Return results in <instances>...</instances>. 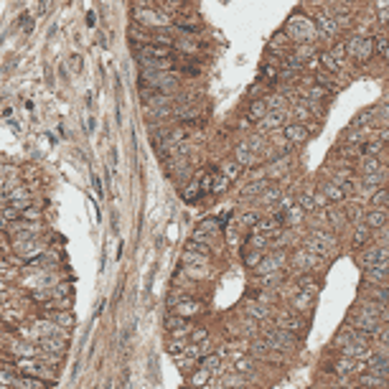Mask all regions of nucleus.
Instances as JSON below:
<instances>
[{"label": "nucleus", "instance_id": "obj_29", "mask_svg": "<svg viewBox=\"0 0 389 389\" xmlns=\"http://www.w3.org/2000/svg\"><path fill=\"white\" fill-rule=\"evenodd\" d=\"M282 282V272H275V275H262L257 277V285L262 290H270V288H277Z\"/></svg>", "mask_w": 389, "mask_h": 389}, {"label": "nucleus", "instance_id": "obj_19", "mask_svg": "<svg viewBox=\"0 0 389 389\" xmlns=\"http://www.w3.org/2000/svg\"><path fill=\"white\" fill-rule=\"evenodd\" d=\"M316 26H318L321 36H336V31H338V23L328 13H316Z\"/></svg>", "mask_w": 389, "mask_h": 389}, {"label": "nucleus", "instance_id": "obj_42", "mask_svg": "<svg viewBox=\"0 0 389 389\" xmlns=\"http://www.w3.org/2000/svg\"><path fill=\"white\" fill-rule=\"evenodd\" d=\"M325 97H328V89L321 87V84H318V87H311V92H308V99H311V102H316V99H325Z\"/></svg>", "mask_w": 389, "mask_h": 389}, {"label": "nucleus", "instance_id": "obj_47", "mask_svg": "<svg viewBox=\"0 0 389 389\" xmlns=\"http://www.w3.org/2000/svg\"><path fill=\"white\" fill-rule=\"evenodd\" d=\"M343 54H346V44H336V46H333V51H331V56H333L336 62H341V59H343Z\"/></svg>", "mask_w": 389, "mask_h": 389}, {"label": "nucleus", "instance_id": "obj_50", "mask_svg": "<svg viewBox=\"0 0 389 389\" xmlns=\"http://www.w3.org/2000/svg\"><path fill=\"white\" fill-rule=\"evenodd\" d=\"M168 351H186V341H168Z\"/></svg>", "mask_w": 389, "mask_h": 389}, {"label": "nucleus", "instance_id": "obj_52", "mask_svg": "<svg viewBox=\"0 0 389 389\" xmlns=\"http://www.w3.org/2000/svg\"><path fill=\"white\" fill-rule=\"evenodd\" d=\"M379 23H384V26H389V8H384V10L379 13Z\"/></svg>", "mask_w": 389, "mask_h": 389}, {"label": "nucleus", "instance_id": "obj_57", "mask_svg": "<svg viewBox=\"0 0 389 389\" xmlns=\"http://www.w3.org/2000/svg\"><path fill=\"white\" fill-rule=\"evenodd\" d=\"M382 56H384V59H387V62H389V49H387V51H384V54H382Z\"/></svg>", "mask_w": 389, "mask_h": 389}, {"label": "nucleus", "instance_id": "obj_38", "mask_svg": "<svg viewBox=\"0 0 389 389\" xmlns=\"http://www.w3.org/2000/svg\"><path fill=\"white\" fill-rule=\"evenodd\" d=\"M189 336H191V343H201V341L209 338V331H206L203 325H194V331H191Z\"/></svg>", "mask_w": 389, "mask_h": 389}, {"label": "nucleus", "instance_id": "obj_28", "mask_svg": "<svg viewBox=\"0 0 389 389\" xmlns=\"http://www.w3.org/2000/svg\"><path fill=\"white\" fill-rule=\"evenodd\" d=\"M267 115H270V112H267V102H264V99H257V102L250 105V120L257 122V120H264Z\"/></svg>", "mask_w": 389, "mask_h": 389}, {"label": "nucleus", "instance_id": "obj_58", "mask_svg": "<svg viewBox=\"0 0 389 389\" xmlns=\"http://www.w3.org/2000/svg\"><path fill=\"white\" fill-rule=\"evenodd\" d=\"M328 389H343V387H341V384H338V387H328Z\"/></svg>", "mask_w": 389, "mask_h": 389}, {"label": "nucleus", "instance_id": "obj_51", "mask_svg": "<svg viewBox=\"0 0 389 389\" xmlns=\"http://www.w3.org/2000/svg\"><path fill=\"white\" fill-rule=\"evenodd\" d=\"M92 186H94L97 196H102V183H99V178H97V176H92Z\"/></svg>", "mask_w": 389, "mask_h": 389}, {"label": "nucleus", "instance_id": "obj_33", "mask_svg": "<svg viewBox=\"0 0 389 389\" xmlns=\"http://www.w3.org/2000/svg\"><path fill=\"white\" fill-rule=\"evenodd\" d=\"M374 49H377V46H374V41H369V38H366V41L361 44V49H359V56H356V59H359V62H369V59H372V54H374Z\"/></svg>", "mask_w": 389, "mask_h": 389}, {"label": "nucleus", "instance_id": "obj_3", "mask_svg": "<svg viewBox=\"0 0 389 389\" xmlns=\"http://www.w3.org/2000/svg\"><path fill=\"white\" fill-rule=\"evenodd\" d=\"M349 325H354V328H359L361 333H366V336H374L377 331H379V325L382 321L377 318V316H372V313H366V311H361L359 305L349 313Z\"/></svg>", "mask_w": 389, "mask_h": 389}, {"label": "nucleus", "instance_id": "obj_60", "mask_svg": "<svg viewBox=\"0 0 389 389\" xmlns=\"http://www.w3.org/2000/svg\"><path fill=\"white\" fill-rule=\"evenodd\" d=\"M384 3H387V5H389V0H384Z\"/></svg>", "mask_w": 389, "mask_h": 389}, {"label": "nucleus", "instance_id": "obj_7", "mask_svg": "<svg viewBox=\"0 0 389 389\" xmlns=\"http://www.w3.org/2000/svg\"><path fill=\"white\" fill-rule=\"evenodd\" d=\"M316 295H318V288H303V290H298V293L290 298L293 311H298V313H313V308H316Z\"/></svg>", "mask_w": 389, "mask_h": 389}, {"label": "nucleus", "instance_id": "obj_9", "mask_svg": "<svg viewBox=\"0 0 389 389\" xmlns=\"http://www.w3.org/2000/svg\"><path fill=\"white\" fill-rule=\"evenodd\" d=\"M285 267V255H282V250H277V252H270V255H264L262 262L257 264V270H255V275L262 277V275H275V272H280Z\"/></svg>", "mask_w": 389, "mask_h": 389}, {"label": "nucleus", "instance_id": "obj_14", "mask_svg": "<svg viewBox=\"0 0 389 389\" xmlns=\"http://www.w3.org/2000/svg\"><path fill=\"white\" fill-rule=\"evenodd\" d=\"M288 28H290V31H300V33L295 36L298 41H311V38H313V26H311L303 15H295V18L290 21V26H288Z\"/></svg>", "mask_w": 389, "mask_h": 389}, {"label": "nucleus", "instance_id": "obj_54", "mask_svg": "<svg viewBox=\"0 0 389 389\" xmlns=\"http://www.w3.org/2000/svg\"><path fill=\"white\" fill-rule=\"evenodd\" d=\"M87 23H89V26H94V23H97V15H94V13H89V15H87Z\"/></svg>", "mask_w": 389, "mask_h": 389}, {"label": "nucleus", "instance_id": "obj_37", "mask_svg": "<svg viewBox=\"0 0 389 389\" xmlns=\"http://www.w3.org/2000/svg\"><path fill=\"white\" fill-rule=\"evenodd\" d=\"M321 62H323V64H325V69H328L331 74H338V71H341V62H336V59L331 56V51L321 56Z\"/></svg>", "mask_w": 389, "mask_h": 389}, {"label": "nucleus", "instance_id": "obj_26", "mask_svg": "<svg viewBox=\"0 0 389 389\" xmlns=\"http://www.w3.org/2000/svg\"><path fill=\"white\" fill-rule=\"evenodd\" d=\"M237 163L244 168V166H252L255 163V155H252V148L247 142H239L237 145Z\"/></svg>", "mask_w": 389, "mask_h": 389}, {"label": "nucleus", "instance_id": "obj_32", "mask_svg": "<svg viewBox=\"0 0 389 389\" xmlns=\"http://www.w3.org/2000/svg\"><path fill=\"white\" fill-rule=\"evenodd\" d=\"M186 252H191V255H203V257H209V255H211V247H209V244H203V242H196V239H191V242L186 244Z\"/></svg>", "mask_w": 389, "mask_h": 389}, {"label": "nucleus", "instance_id": "obj_61", "mask_svg": "<svg viewBox=\"0 0 389 389\" xmlns=\"http://www.w3.org/2000/svg\"><path fill=\"white\" fill-rule=\"evenodd\" d=\"M361 389H364V387H361Z\"/></svg>", "mask_w": 389, "mask_h": 389}, {"label": "nucleus", "instance_id": "obj_1", "mask_svg": "<svg viewBox=\"0 0 389 389\" xmlns=\"http://www.w3.org/2000/svg\"><path fill=\"white\" fill-rule=\"evenodd\" d=\"M333 346H338V349L343 351V356H351V359L369 356V336L361 333L359 328H354V325H349V323L336 333Z\"/></svg>", "mask_w": 389, "mask_h": 389}, {"label": "nucleus", "instance_id": "obj_18", "mask_svg": "<svg viewBox=\"0 0 389 389\" xmlns=\"http://www.w3.org/2000/svg\"><path fill=\"white\" fill-rule=\"evenodd\" d=\"M219 229H221V224H219L216 219H203V221L194 229V239L196 242H203V239H206V234H216Z\"/></svg>", "mask_w": 389, "mask_h": 389}, {"label": "nucleus", "instance_id": "obj_48", "mask_svg": "<svg viewBox=\"0 0 389 389\" xmlns=\"http://www.w3.org/2000/svg\"><path fill=\"white\" fill-rule=\"evenodd\" d=\"M252 369V359H239L237 356V372H250Z\"/></svg>", "mask_w": 389, "mask_h": 389}, {"label": "nucleus", "instance_id": "obj_10", "mask_svg": "<svg viewBox=\"0 0 389 389\" xmlns=\"http://www.w3.org/2000/svg\"><path fill=\"white\" fill-rule=\"evenodd\" d=\"M331 369H333V374H338V379L341 377H349V374H354V372H359L361 369V364L356 361V359H351V356H336L333 359V364H331Z\"/></svg>", "mask_w": 389, "mask_h": 389}, {"label": "nucleus", "instance_id": "obj_16", "mask_svg": "<svg viewBox=\"0 0 389 389\" xmlns=\"http://www.w3.org/2000/svg\"><path fill=\"white\" fill-rule=\"evenodd\" d=\"M137 21L145 23V26H160V28L171 23V18L163 15V13H158V10H140V13H137Z\"/></svg>", "mask_w": 389, "mask_h": 389}, {"label": "nucleus", "instance_id": "obj_12", "mask_svg": "<svg viewBox=\"0 0 389 389\" xmlns=\"http://www.w3.org/2000/svg\"><path fill=\"white\" fill-rule=\"evenodd\" d=\"M252 354H255L257 359H262V361H270V364H280V361H282V354L275 351V349H270L262 338L252 343Z\"/></svg>", "mask_w": 389, "mask_h": 389}, {"label": "nucleus", "instance_id": "obj_49", "mask_svg": "<svg viewBox=\"0 0 389 389\" xmlns=\"http://www.w3.org/2000/svg\"><path fill=\"white\" fill-rule=\"evenodd\" d=\"M262 76H264V79H267V81H272V79H277V69H275V66H264V69H262Z\"/></svg>", "mask_w": 389, "mask_h": 389}, {"label": "nucleus", "instance_id": "obj_43", "mask_svg": "<svg viewBox=\"0 0 389 389\" xmlns=\"http://www.w3.org/2000/svg\"><path fill=\"white\" fill-rule=\"evenodd\" d=\"M300 219H303V209L295 206V209L288 211V219H285V221H288V224H300Z\"/></svg>", "mask_w": 389, "mask_h": 389}, {"label": "nucleus", "instance_id": "obj_25", "mask_svg": "<svg viewBox=\"0 0 389 389\" xmlns=\"http://www.w3.org/2000/svg\"><path fill=\"white\" fill-rule=\"evenodd\" d=\"M321 191H323V196H325V198H328V201H333V203H336V201L341 203V201L346 198V194H343V189H341V186H336L333 181H328V183H323V189H321Z\"/></svg>", "mask_w": 389, "mask_h": 389}, {"label": "nucleus", "instance_id": "obj_46", "mask_svg": "<svg viewBox=\"0 0 389 389\" xmlns=\"http://www.w3.org/2000/svg\"><path fill=\"white\" fill-rule=\"evenodd\" d=\"M374 46H377V51H379V54H384V51L389 49V38H387V36H379V38H374Z\"/></svg>", "mask_w": 389, "mask_h": 389}, {"label": "nucleus", "instance_id": "obj_13", "mask_svg": "<svg viewBox=\"0 0 389 389\" xmlns=\"http://www.w3.org/2000/svg\"><path fill=\"white\" fill-rule=\"evenodd\" d=\"M356 382H359V387H364V389H389V379H387V377H379V374H374V372L361 374Z\"/></svg>", "mask_w": 389, "mask_h": 389}, {"label": "nucleus", "instance_id": "obj_27", "mask_svg": "<svg viewBox=\"0 0 389 389\" xmlns=\"http://www.w3.org/2000/svg\"><path fill=\"white\" fill-rule=\"evenodd\" d=\"M13 382H15L18 389H49L44 384V379H33V377H18V379H13Z\"/></svg>", "mask_w": 389, "mask_h": 389}, {"label": "nucleus", "instance_id": "obj_17", "mask_svg": "<svg viewBox=\"0 0 389 389\" xmlns=\"http://www.w3.org/2000/svg\"><path fill=\"white\" fill-rule=\"evenodd\" d=\"M364 224H366L369 229H384V227L389 224V214L384 211V209H372V211L366 214Z\"/></svg>", "mask_w": 389, "mask_h": 389}, {"label": "nucleus", "instance_id": "obj_44", "mask_svg": "<svg viewBox=\"0 0 389 389\" xmlns=\"http://www.w3.org/2000/svg\"><path fill=\"white\" fill-rule=\"evenodd\" d=\"M361 44H364V38H359V36H356V38H351V41L346 44V51H349V54H354V56H359Z\"/></svg>", "mask_w": 389, "mask_h": 389}, {"label": "nucleus", "instance_id": "obj_8", "mask_svg": "<svg viewBox=\"0 0 389 389\" xmlns=\"http://www.w3.org/2000/svg\"><path fill=\"white\" fill-rule=\"evenodd\" d=\"M275 325H277V328H285V331H290V333H300V331H305V318H303V313H298V311H282V313L275 316Z\"/></svg>", "mask_w": 389, "mask_h": 389}, {"label": "nucleus", "instance_id": "obj_2", "mask_svg": "<svg viewBox=\"0 0 389 389\" xmlns=\"http://www.w3.org/2000/svg\"><path fill=\"white\" fill-rule=\"evenodd\" d=\"M262 341H264L270 349L280 351V354H288V351H293V349L298 346L295 333H290V331H285V328H277V325L264 328V338H262Z\"/></svg>", "mask_w": 389, "mask_h": 389}, {"label": "nucleus", "instance_id": "obj_53", "mask_svg": "<svg viewBox=\"0 0 389 389\" xmlns=\"http://www.w3.org/2000/svg\"><path fill=\"white\" fill-rule=\"evenodd\" d=\"M71 66H74V71H79V66H81V59H79V56H71Z\"/></svg>", "mask_w": 389, "mask_h": 389}, {"label": "nucleus", "instance_id": "obj_35", "mask_svg": "<svg viewBox=\"0 0 389 389\" xmlns=\"http://www.w3.org/2000/svg\"><path fill=\"white\" fill-rule=\"evenodd\" d=\"M209 377H211V372H206L203 366H198V372H194V377H191V384L194 387H203L209 382Z\"/></svg>", "mask_w": 389, "mask_h": 389}, {"label": "nucleus", "instance_id": "obj_11", "mask_svg": "<svg viewBox=\"0 0 389 389\" xmlns=\"http://www.w3.org/2000/svg\"><path fill=\"white\" fill-rule=\"evenodd\" d=\"M313 237L318 239V244H321V250H323V257L325 259H333L336 257V252H338V239L333 237V232H313Z\"/></svg>", "mask_w": 389, "mask_h": 389}, {"label": "nucleus", "instance_id": "obj_40", "mask_svg": "<svg viewBox=\"0 0 389 389\" xmlns=\"http://www.w3.org/2000/svg\"><path fill=\"white\" fill-rule=\"evenodd\" d=\"M361 171H364V176H366V173H382L384 168L379 166V160H377V158H369V160L361 166Z\"/></svg>", "mask_w": 389, "mask_h": 389}, {"label": "nucleus", "instance_id": "obj_56", "mask_svg": "<svg viewBox=\"0 0 389 389\" xmlns=\"http://www.w3.org/2000/svg\"><path fill=\"white\" fill-rule=\"evenodd\" d=\"M384 206H389V189H387V196H384Z\"/></svg>", "mask_w": 389, "mask_h": 389}, {"label": "nucleus", "instance_id": "obj_59", "mask_svg": "<svg viewBox=\"0 0 389 389\" xmlns=\"http://www.w3.org/2000/svg\"><path fill=\"white\" fill-rule=\"evenodd\" d=\"M171 3H181V0H171Z\"/></svg>", "mask_w": 389, "mask_h": 389}, {"label": "nucleus", "instance_id": "obj_4", "mask_svg": "<svg viewBox=\"0 0 389 389\" xmlns=\"http://www.w3.org/2000/svg\"><path fill=\"white\" fill-rule=\"evenodd\" d=\"M18 369L23 372V377H33V379H44V382H51L56 379V369L44 364V361H28V359H21L18 361Z\"/></svg>", "mask_w": 389, "mask_h": 389}, {"label": "nucleus", "instance_id": "obj_36", "mask_svg": "<svg viewBox=\"0 0 389 389\" xmlns=\"http://www.w3.org/2000/svg\"><path fill=\"white\" fill-rule=\"evenodd\" d=\"M282 120H285V115H282V112H270V115L262 120V125H264V128H277Z\"/></svg>", "mask_w": 389, "mask_h": 389}, {"label": "nucleus", "instance_id": "obj_20", "mask_svg": "<svg viewBox=\"0 0 389 389\" xmlns=\"http://www.w3.org/2000/svg\"><path fill=\"white\" fill-rule=\"evenodd\" d=\"M38 346H41V351H46V354H54V356H62L66 351V341L64 338H41L38 341Z\"/></svg>", "mask_w": 389, "mask_h": 389}, {"label": "nucleus", "instance_id": "obj_41", "mask_svg": "<svg viewBox=\"0 0 389 389\" xmlns=\"http://www.w3.org/2000/svg\"><path fill=\"white\" fill-rule=\"evenodd\" d=\"M239 173H242V166H239L237 160H232V163H227V166H224V176H227L229 181H232V178H237Z\"/></svg>", "mask_w": 389, "mask_h": 389}, {"label": "nucleus", "instance_id": "obj_6", "mask_svg": "<svg viewBox=\"0 0 389 389\" xmlns=\"http://www.w3.org/2000/svg\"><path fill=\"white\" fill-rule=\"evenodd\" d=\"M171 305H173V311H176V316H181V318H191L196 313H201L203 311V305L191 298V295H181V293H176L173 298H171Z\"/></svg>", "mask_w": 389, "mask_h": 389}, {"label": "nucleus", "instance_id": "obj_55", "mask_svg": "<svg viewBox=\"0 0 389 389\" xmlns=\"http://www.w3.org/2000/svg\"><path fill=\"white\" fill-rule=\"evenodd\" d=\"M379 135H382V140H389V128H387V130H382Z\"/></svg>", "mask_w": 389, "mask_h": 389}, {"label": "nucleus", "instance_id": "obj_5", "mask_svg": "<svg viewBox=\"0 0 389 389\" xmlns=\"http://www.w3.org/2000/svg\"><path fill=\"white\" fill-rule=\"evenodd\" d=\"M356 262L364 267V270H372V267H379V264H387L389 262V250L387 247H382V244H372V247H366Z\"/></svg>", "mask_w": 389, "mask_h": 389}, {"label": "nucleus", "instance_id": "obj_31", "mask_svg": "<svg viewBox=\"0 0 389 389\" xmlns=\"http://www.w3.org/2000/svg\"><path fill=\"white\" fill-rule=\"evenodd\" d=\"M201 366H203L206 372H211V374H214V372L221 366V356H219V354H209V356H203V359H201Z\"/></svg>", "mask_w": 389, "mask_h": 389}, {"label": "nucleus", "instance_id": "obj_22", "mask_svg": "<svg viewBox=\"0 0 389 389\" xmlns=\"http://www.w3.org/2000/svg\"><path fill=\"white\" fill-rule=\"evenodd\" d=\"M282 135H285V140L288 142H305L308 140V128L305 125H288V128L282 130Z\"/></svg>", "mask_w": 389, "mask_h": 389}, {"label": "nucleus", "instance_id": "obj_30", "mask_svg": "<svg viewBox=\"0 0 389 389\" xmlns=\"http://www.w3.org/2000/svg\"><path fill=\"white\" fill-rule=\"evenodd\" d=\"M51 321L59 325V328H71V325H74V316H71L69 311H59V313L51 316Z\"/></svg>", "mask_w": 389, "mask_h": 389}, {"label": "nucleus", "instance_id": "obj_23", "mask_svg": "<svg viewBox=\"0 0 389 389\" xmlns=\"http://www.w3.org/2000/svg\"><path fill=\"white\" fill-rule=\"evenodd\" d=\"M369 239H372V229H369L366 224H356V227H354V234H351V244H354V247H366Z\"/></svg>", "mask_w": 389, "mask_h": 389}, {"label": "nucleus", "instance_id": "obj_39", "mask_svg": "<svg viewBox=\"0 0 389 389\" xmlns=\"http://www.w3.org/2000/svg\"><path fill=\"white\" fill-rule=\"evenodd\" d=\"M384 150V145H382V140H374V142H366L364 145V153L369 155V158H374V155H379Z\"/></svg>", "mask_w": 389, "mask_h": 389}, {"label": "nucleus", "instance_id": "obj_24", "mask_svg": "<svg viewBox=\"0 0 389 389\" xmlns=\"http://www.w3.org/2000/svg\"><path fill=\"white\" fill-rule=\"evenodd\" d=\"M369 372H374V374H379V377H387L389 379V359H384V356H369Z\"/></svg>", "mask_w": 389, "mask_h": 389}, {"label": "nucleus", "instance_id": "obj_34", "mask_svg": "<svg viewBox=\"0 0 389 389\" xmlns=\"http://www.w3.org/2000/svg\"><path fill=\"white\" fill-rule=\"evenodd\" d=\"M298 203H300V209L303 211H313L318 203H316V194H300L298 196Z\"/></svg>", "mask_w": 389, "mask_h": 389}, {"label": "nucleus", "instance_id": "obj_45", "mask_svg": "<svg viewBox=\"0 0 389 389\" xmlns=\"http://www.w3.org/2000/svg\"><path fill=\"white\" fill-rule=\"evenodd\" d=\"M374 338H377V341H382L384 346H389V325H379V331L374 333Z\"/></svg>", "mask_w": 389, "mask_h": 389}, {"label": "nucleus", "instance_id": "obj_21", "mask_svg": "<svg viewBox=\"0 0 389 389\" xmlns=\"http://www.w3.org/2000/svg\"><path fill=\"white\" fill-rule=\"evenodd\" d=\"M166 328H168L171 333H176V336L191 333V331H194V325L189 323L186 318H181V316H168V318H166Z\"/></svg>", "mask_w": 389, "mask_h": 389}, {"label": "nucleus", "instance_id": "obj_15", "mask_svg": "<svg viewBox=\"0 0 389 389\" xmlns=\"http://www.w3.org/2000/svg\"><path fill=\"white\" fill-rule=\"evenodd\" d=\"M244 313H247L252 321H264V318L270 316V308H267L264 303H259L257 298H250V300L244 303Z\"/></svg>", "mask_w": 389, "mask_h": 389}]
</instances>
